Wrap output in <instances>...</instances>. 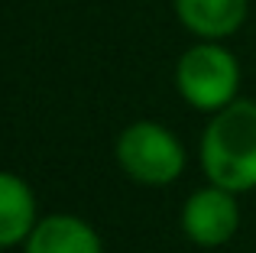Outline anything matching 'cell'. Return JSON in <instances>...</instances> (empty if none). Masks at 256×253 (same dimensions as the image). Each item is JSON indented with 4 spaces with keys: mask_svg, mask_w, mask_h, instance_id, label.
Wrapping results in <instances>:
<instances>
[{
    "mask_svg": "<svg viewBox=\"0 0 256 253\" xmlns=\"http://www.w3.org/2000/svg\"><path fill=\"white\" fill-rule=\"evenodd\" d=\"M201 166L227 192L256 188V104L230 101L214 110L201 136Z\"/></svg>",
    "mask_w": 256,
    "mask_h": 253,
    "instance_id": "cell-1",
    "label": "cell"
},
{
    "mask_svg": "<svg viewBox=\"0 0 256 253\" xmlns=\"http://www.w3.org/2000/svg\"><path fill=\"white\" fill-rule=\"evenodd\" d=\"M237 84H240L237 58L214 39L192 46L175 65V88L198 110L227 108L237 98Z\"/></svg>",
    "mask_w": 256,
    "mask_h": 253,
    "instance_id": "cell-2",
    "label": "cell"
},
{
    "mask_svg": "<svg viewBox=\"0 0 256 253\" xmlns=\"http://www.w3.org/2000/svg\"><path fill=\"white\" fill-rule=\"evenodd\" d=\"M117 162L143 185H169L185 169V150L162 124L136 120L117 140Z\"/></svg>",
    "mask_w": 256,
    "mask_h": 253,
    "instance_id": "cell-3",
    "label": "cell"
},
{
    "mask_svg": "<svg viewBox=\"0 0 256 253\" xmlns=\"http://www.w3.org/2000/svg\"><path fill=\"white\" fill-rule=\"evenodd\" d=\"M240 208L234 192L211 182V188H198L182 208V228L198 247H220L237 234Z\"/></svg>",
    "mask_w": 256,
    "mask_h": 253,
    "instance_id": "cell-4",
    "label": "cell"
},
{
    "mask_svg": "<svg viewBox=\"0 0 256 253\" xmlns=\"http://www.w3.org/2000/svg\"><path fill=\"white\" fill-rule=\"evenodd\" d=\"M26 253H104L94 228L75 214H52L36 221L26 237Z\"/></svg>",
    "mask_w": 256,
    "mask_h": 253,
    "instance_id": "cell-5",
    "label": "cell"
},
{
    "mask_svg": "<svg viewBox=\"0 0 256 253\" xmlns=\"http://www.w3.org/2000/svg\"><path fill=\"white\" fill-rule=\"evenodd\" d=\"M175 16L201 39H224L246 20V0H175Z\"/></svg>",
    "mask_w": 256,
    "mask_h": 253,
    "instance_id": "cell-6",
    "label": "cell"
},
{
    "mask_svg": "<svg viewBox=\"0 0 256 253\" xmlns=\"http://www.w3.org/2000/svg\"><path fill=\"white\" fill-rule=\"evenodd\" d=\"M36 228V198L20 176L0 172V247L23 244Z\"/></svg>",
    "mask_w": 256,
    "mask_h": 253,
    "instance_id": "cell-7",
    "label": "cell"
}]
</instances>
